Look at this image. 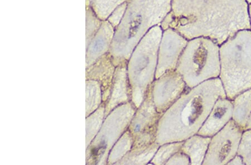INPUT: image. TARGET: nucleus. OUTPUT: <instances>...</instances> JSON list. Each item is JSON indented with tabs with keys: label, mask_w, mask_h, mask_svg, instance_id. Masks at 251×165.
Masks as SVG:
<instances>
[{
	"label": "nucleus",
	"mask_w": 251,
	"mask_h": 165,
	"mask_svg": "<svg viewBox=\"0 0 251 165\" xmlns=\"http://www.w3.org/2000/svg\"><path fill=\"white\" fill-rule=\"evenodd\" d=\"M187 88L183 78L176 70L167 72L155 79L151 85V94L157 111L164 114Z\"/></svg>",
	"instance_id": "nucleus-10"
},
{
	"label": "nucleus",
	"mask_w": 251,
	"mask_h": 165,
	"mask_svg": "<svg viewBox=\"0 0 251 165\" xmlns=\"http://www.w3.org/2000/svg\"><path fill=\"white\" fill-rule=\"evenodd\" d=\"M160 145L155 142L149 146L133 148L117 164L125 165H149Z\"/></svg>",
	"instance_id": "nucleus-17"
},
{
	"label": "nucleus",
	"mask_w": 251,
	"mask_h": 165,
	"mask_svg": "<svg viewBox=\"0 0 251 165\" xmlns=\"http://www.w3.org/2000/svg\"><path fill=\"white\" fill-rule=\"evenodd\" d=\"M136 110L135 106L129 102L121 105L108 117L93 151L97 163H102L101 160L107 158L113 144L127 130Z\"/></svg>",
	"instance_id": "nucleus-9"
},
{
	"label": "nucleus",
	"mask_w": 251,
	"mask_h": 165,
	"mask_svg": "<svg viewBox=\"0 0 251 165\" xmlns=\"http://www.w3.org/2000/svg\"><path fill=\"white\" fill-rule=\"evenodd\" d=\"M115 29L107 20L102 21L101 26L87 46L89 61L95 63L108 53L114 37Z\"/></svg>",
	"instance_id": "nucleus-14"
},
{
	"label": "nucleus",
	"mask_w": 251,
	"mask_h": 165,
	"mask_svg": "<svg viewBox=\"0 0 251 165\" xmlns=\"http://www.w3.org/2000/svg\"><path fill=\"white\" fill-rule=\"evenodd\" d=\"M232 120L245 130L251 113V88L238 95L232 100Z\"/></svg>",
	"instance_id": "nucleus-16"
},
{
	"label": "nucleus",
	"mask_w": 251,
	"mask_h": 165,
	"mask_svg": "<svg viewBox=\"0 0 251 165\" xmlns=\"http://www.w3.org/2000/svg\"><path fill=\"white\" fill-rule=\"evenodd\" d=\"M251 130V113L249 116L248 122H247L245 130Z\"/></svg>",
	"instance_id": "nucleus-26"
},
{
	"label": "nucleus",
	"mask_w": 251,
	"mask_h": 165,
	"mask_svg": "<svg viewBox=\"0 0 251 165\" xmlns=\"http://www.w3.org/2000/svg\"><path fill=\"white\" fill-rule=\"evenodd\" d=\"M219 78L232 100L251 88V30H243L220 46Z\"/></svg>",
	"instance_id": "nucleus-4"
},
{
	"label": "nucleus",
	"mask_w": 251,
	"mask_h": 165,
	"mask_svg": "<svg viewBox=\"0 0 251 165\" xmlns=\"http://www.w3.org/2000/svg\"><path fill=\"white\" fill-rule=\"evenodd\" d=\"M166 165H190V159L180 150L174 154Z\"/></svg>",
	"instance_id": "nucleus-24"
},
{
	"label": "nucleus",
	"mask_w": 251,
	"mask_h": 165,
	"mask_svg": "<svg viewBox=\"0 0 251 165\" xmlns=\"http://www.w3.org/2000/svg\"><path fill=\"white\" fill-rule=\"evenodd\" d=\"M171 10L172 0H129L109 51L116 67L127 64L141 40L160 25Z\"/></svg>",
	"instance_id": "nucleus-3"
},
{
	"label": "nucleus",
	"mask_w": 251,
	"mask_h": 165,
	"mask_svg": "<svg viewBox=\"0 0 251 165\" xmlns=\"http://www.w3.org/2000/svg\"><path fill=\"white\" fill-rule=\"evenodd\" d=\"M108 99L106 112L111 111L119 104L131 102V89L129 84L127 64L116 67Z\"/></svg>",
	"instance_id": "nucleus-13"
},
{
	"label": "nucleus",
	"mask_w": 251,
	"mask_h": 165,
	"mask_svg": "<svg viewBox=\"0 0 251 165\" xmlns=\"http://www.w3.org/2000/svg\"><path fill=\"white\" fill-rule=\"evenodd\" d=\"M211 138L196 134L183 142L180 151L188 156L190 165H203Z\"/></svg>",
	"instance_id": "nucleus-15"
},
{
	"label": "nucleus",
	"mask_w": 251,
	"mask_h": 165,
	"mask_svg": "<svg viewBox=\"0 0 251 165\" xmlns=\"http://www.w3.org/2000/svg\"><path fill=\"white\" fill-rule=\"evenodd\" d=\"M237 154L242 157L245 165H251V130L243 132Z\"/></svg>",
	"instance_id": "nucleus-22"
},
{
	"label": "nucleus",
	"mask_w": 251,
	"mask_h": 165,
	"mask_svg": "<svg viewBox=\"0 0 251 165\" xmlns=\"http://www.w3.org/2000/svg\"><path fill=\"white\" fill-rule=\"evenodd\" d=\"M163 30L160 25L151 28L136 46L127 64L131 89V103L137 108L144 102L155 80L158 52Z\"/></svg>",
	"instance_id": "nucleus-5"
},
{
	"label": "nucleus",
	"mask_w": 251,
	"mask_h": 165,
	"mask_svg": "<svg viewBox=\"0 0 251 165\" xmlns=\"http://www.w3.org/2000/svg\"><path fill=\"white\" fill-rule=\"evenodd\" d=\"M226 97L219 78L188 88L162 114L158 123L156 142L159 145L181 142L197 134L216 101Z\"/></svg>",
	"instance_id": "nucleus-2"
},
{
	"label": "nucleus",
	"mask_w": 251,
	"mask_h": 165,
	"mask_svg": "<svg viewBox=\"0 0 251 165\" xmlns=\"http://www.w3.org/2000/svg\"><path fill=\"white\" fill-rule=\"evenodd\" d=\"M127 6V2H125L122 5L117 7L116 9L113 11L110 17L106 20L110 22L113 27L115 28L118 26L122 20L126 10Z\"/></svg>",
	"instance_id": "nucleus-23"
},
{
	"label": "nucleus",
	"mask_w": 251,
	"mask_h": 165,
	"mask_svg": "<svg viewBox=\"0 0 251 165\" xmlns=\"http://www.w3.org/2000/svg\"><path fill=\"white\" fill-rule=\"evenodd\" d=\"M227 165H245V163L242 157L237 154L230 161Z\"/></svg>",
	"instance_id": "nucleus-25"
},
{
	"label": "nucleus",
	"mask_w": 251,
	"mask_h": 165,
	"mask_svg": "<svg viewBox=\"0 0 251 165\" xmlns=\"http://www.w3.org/2000/svg\"><path fill=\"white\" fill-rule=\"evenodd\" d=\"M133 140L128 129L126 131L121 138L116 146L113 148L110 158L108 160L109 164H117L118 161L122 160L127 153L131 150Z\"/></svg>",
	"instance_id": "nucleus-19"
},
{
	"label": "nucleus",
	"mask_w": 251,
	"mask_h": 165,
	"mask_svg": "<svg viewBox=\"0 0 251 165\" xmlns=\"http://www.w3.org/2000/svg\"><path fill=\"white\" fill-rule=\"evenodd\" d=\"M249 16H250V20L251 28V4H250V5H249Z\"/></svg>",
	"instance_id": "nucleus-27"
},
{
	"label": "nucleus",
	"mask_w": 251,
	"mask_h": 165,
	"mask_svg": "<svg viewBox=\"0 0 251 165\" xmlns=\"http://www.w3.org/2000/svg\"><path fill=\"white\" fill-rule=\"evenodd\" d=\"M246 0H172V10L161 23L188 40L205 38L221 46L238 31L251 30Z\"/></svg>",
	"instance_id": "nucleus-1"
},
{
	"label": "nucleus",
	"mask_w": 251,
	"mask_h": 165,
	"mask_svg": "<svg viewBox=\"0 0 251 165\" xmlns=\"http://www.w3.org/2000/svg\"><path fill=\"white\" fill-rule=\"evenodd\" d=\"M183 142H173L160 145L149 165H166L168 161L181 150Z\"/></svg>",
	"instance_id": "nucleus-20"
},
{
	"label": "nucleus",
	"mask_w": 251,
	"mask_h": 165,
	"mask_svg": "<svg viewBox=\"0 0 251 165\" xmlns=\"http://www.w3.org/2000/svg\"><path fill=\"white\" fill-rule=\"evenodd\" d=\"M246 1L248 2L249 5H250V4H251V0H246Z\"/></svg>",
	"instance_id": "nucleus-28"
},
{
	"label": "nucleus",
	"mask_w": 251,
	"mask_h": 165,
	"mask_svg": "<svg viewBox=\"0 0 251 165\" xmlns=\"http://www.w3.org/2000/svg\"><path fill=\"white\" fill-rule=\"evenodd\" d=\"M244 131L230 120L212 137L203 165H227L237 155Z\"/></svg>",
	"instance_id": "nucleus-8"
},
{
	"label": "nucleus",
	"mask_w": 251,
	"mask_h": 165,
	"mask_svg": "<svg viewBox=\"0 0 251 165\" xmlns=\"http://www.w3.org/2000/svg\"><path fill=\"white\" fill-rule=\"evenodd\" d=\"M188 42V40L175 30L169 28L163 31L158 52L155 79L167 72L176 70Z\"/></svg>",
	"instance_id": "nucleus-11"
},
{
	"label": "nucleus",
	"mask_w": 251,
	"mask_h": 165,
	"mask_svg": "<svg viewBox=\"0 0 251 165\" xmlns=\"http://www.w3.org/2000/svg\"><path fill=\"white\" fill-rule=\"evenodd\" d=\"M161 115L153 103L151 86L144 102L136 108L128 127L133 140L132 148L146 147L156 142L158 123Z\"/></svg>",
	"instance_id": "nucleus-7"
},
{
	"label": "nucleus",
	"mask_w": 251,
	"mask_h": 165,
	"mask_svg": "<svg viewBox=\"0 0 251 165\" xmlns=\"http://www.w3.org/2000/svg\"><path fill=\"white\" fill-rule=\"evenodd\" d=\"M232 100L226 97L220 98L214 103L198 134L212 138L232 119Z\"/></svg>",
	"instance_id": "nucleus-12"
},
{
	"label": "nucleus",
	"mask_w": 251,
	"mask_h": 165,
	"mask_svg": "<svg viewBox=\"0 0 251 165\" xmlns=\"http://www.w3.org/2000/svg\"><path fill=\"white\" fill-rule=\"evenodd\" d=\"M129 0H86V6H90L101 20H106L112 12Z\"/></svg>",
	"instance_id": "nucleus-18"
},
{
	"label": "nucleus",
	"mask_w": 251,
	"mask_h": 165,
	"mask_svg": "<svg viewBox=\"0 0 251 165\" xmlns=\"http://www.w3.org/2000/svg\"><path fill=\"white\" fill-rule=\"evenodd\" d=\"M176 70L183 78L188 88L219 78L220 45L212 40L203 37L188 40Z\"/></svg>",
	"instance_id": "nucleus-6"
},
{
	"label": "nucleus",
	"mask_w": 251,
	"mask_h": 165,
	"mask_svg": "<svg viewBox=\"0 0 251 165\" xmlns=\"http://www.w3.org/2000/svg\"><path fill=\"white\" fill-rule=\"evenodd\" d=\"M102 21V20L97 17L95 11L91 7L86 6V42L87 46L99 30Z\"/></svg>",
	"instance_id": "nucleus-21"
}]
</instances>
